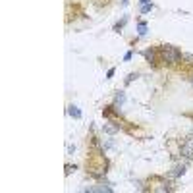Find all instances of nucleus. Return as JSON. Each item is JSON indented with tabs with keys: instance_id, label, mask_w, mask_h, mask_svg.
<instances>
[{
	"instance_id": "nucleus-1",
	"label": "nucleus",
	"mask_w": 193,
	"mask_h": 193,
	"mask_svg": "<svg viewBox=\"0 0 193 193\" xmlns=\"http://www.w3.org/2000/svg\"><path fill=\"white\" fill-rule=\"evenodd\" d=\"M160 54H162V60L168 62V64H176V62L181 58L180 50L174 48V46H170V45H164L162 48H160Z\"/></svg>"
},
{
	"instance_id": "nucleus-2",
	"label": "nucleus",
	"mask_w": 193,
	"mask_h": 193,
	"mask_svg": "<svg viewBox=\"0 0 193 193\" xmlns=\"http://www.w3.org/2000/svg\"><path fill=\"white\" fill-rule=\"evenodd\" d=\"M181 155H184L185 158H193V137H189L185 141V145L181 147Z\"/></svg>"
},
{
	"instance_id": "nucleus-3",
	"label": "nucleus",
	"mask_w": 193,
	"mask_h": 193,
	"mask_svg": "<svg viewBox=\"0 0 193 193\" xmlns=\"http://www.w3.org/2000/svg\"><path fill=\"white\" fill-rule=\"evenodd\" d=\"M87 191H104V193H110L112 189H110V187H104V185H98V187H87Z\"/></svg>"
},
{
	"instance_id": "nucleus-4",
	"label": "nucleus",
	"mask_w": 193,
	"mask_h": 193,
	"mask_svg": "<svg viewBox=\"0 0 193 193\" xmlns=\"http://www.w3.org/2000/svg\"><path fill=\"white\" fill-rule=\"evenodd\" d=\"M184 172H185V166H184V164H181V166H176L174 172H172V176H181Z\"/></svg>"
},
{
	"instance_id": "nucleus-5",
	"label": "nucleus",
	"mask_w": 193,
	"mask_h": 193,
	"mask_svg": "<svg viewBox=\"0 0 193 193\" xmlns=\"http://www.w3.org/2000/svg\"><path fill=\"white\" fill-rule=\"evenodd\" d=\"M70 114H72L74 118H81V112L77 110V106H70Z\"/></svg>"
},
{
	"instance_id": "nucleus-6",
	"label": "nucleus",
	"mask_w": 193,
	"mask_h": 193,
	"mask_svg": "<svg viewBox=\"0 0 193 193\" xmlns=\"http://www.w3.org/2000/svg\"><path fill=\"white\" fill-rule=\"evenodd\" d=\"M104 131H108V133H116V131H118V128L110 126V124H104Z\"/></svg>"
},
{
	"instance_id": "nucleus-7",
	"label": "nucleus",
	"mask_w": 193,
	"mask_h": 193,
	"mask_svg": "<svg viewBox=\"0 0 193 193\" xmlns=\"http://www.w3.org/2000/svg\"><path fill=\"white\" fill-rule=\"evenodd\" d=\"M145 58H147L149 62H153L155 60V52L153 50H145Z\"/></svg>"
},
{
	"instance_id": "nucleus-8",
	"label": "nucleus",
	"mask_w": 193,
	"mask_h": 193,
	"mask_svg": "<svg viewBox=\"0 0 193 193\" xmlns=\"http://www.w3.org/2000/svg\"><path fill=\"white\" fill-rule=\"evenodd\" d=\"M137 29H139V35H145V33H147V23H143V22H141Z\"/></svg>"
},
{
	"instance_id": "nucleus-9",
	"label": "nucleus",
	"mask_w": 193,
	"mask_h": 193,
	"mask_svg": "<svg viewBox=\"0 0 193 193\" xmlns=\"http://www.w3.org/2000/svg\"><path fill=\"white\" fill-rule=\"evenodd\" d=\"M151 10H153V6H151V4H143V6H141V14H149Z\"/></svg>"
},
{
	"instance_id": "nucleus-10",
	"label": "nucleus",
	"mask_w": 193,
	"mask_h": 193,
	"mask_svg": "<svg viewBox=\"0 0 193 193\" xmlns=\"http://www.w3.org/2000/svg\"><path fill=\"white\" fill-rule=\"evenodd\" d=\"M124 98H126V97H124V93H118V95H116V102L122 104V102H124Z\"/></svg>"
},
{
	"instance_id": "nucleus-11",
	"label": "nucleus",
	"mask_w": 193,
	"mask_h": 193,
	"mask_svg": "<svg viewBox=\"0 0 193 193\" xmlns=\"http://www.w3.org/2000/svg\"><path fill=\"white\" fill-rule=\"evenodd\" d=\"M139 2H141V6H143V4H149L151 0H139Z\"/></svg>"
},
{
	"instance_id": "nucleus-12",
	"label": "nucleus",
	"mask_w": 193,
	"mask_h": 193,
	"mask_svg": "<svg viewBox=\"0 0 193 193\" xmlns=\"http://www.w3.org/2000/svg\"><path fill=\"white\" fill-rule=\"evenodd\" d=\"M191 83H193V77H191Z\"/></svg>"
}]
</instances>
